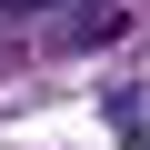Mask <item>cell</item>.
Segmentation results:
<instances>
[{"label":"cell","instance_id":"cell-1","mask_svg":"<svg viewBox=\"0 0 150 150\" xmlns=\"http://www.w3.org/2000/svg\"><path fill=\"white\" fill-rule=\"evenodd\" d=\"M60 40H70V50H110V40H120V10H80Z\"/></svg>","mask_w":150,"mask_h":150},{"label":"cell","instance_id":"cell-2","mask_svg":"<svg viewBox=\"0 0 150 150\" xmlns=\"http://www.w3.org/2000/svg\"><path fill=\"white\" fill-rule=\"evenodd\" d=\"M0 10H70V0H0Z\"/></svg>","mask_w":150,"mask_h":150}]
</instances>
